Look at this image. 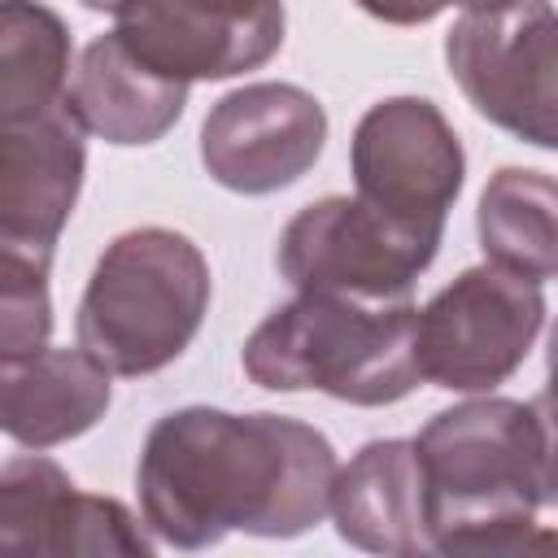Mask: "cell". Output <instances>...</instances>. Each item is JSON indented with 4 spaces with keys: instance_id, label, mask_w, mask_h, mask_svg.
Instances as JSON below:
<instances>
[{
    "instance_id": "obj_7",
    "label": "cell",
    "mask_w": 558,
    "mask_h": 558,
    "mask_svg": "<svg viewBox=\"0 0 558 558\" xmlns=\"http://www.w3.org/2000/svg\"><path fill=\"white\" fill-rule=\"evenodd\" d=\"M436 248L440 231L392 222L357 196H323L283 227L275 257L296 292L401 301Z\"/></svg>"
},
{
    "instance_id": "obj_13",
    "label": "cell",
    "mask_w": 558,
    "mask_h": 558,
    "mask_svg": "<svg viewBox=\"0 0 558 558\" xmlns=\"http://www.w3.org/2000/svg\"><path fill=\"white\" fill-rule=\"evenodd\" d=\"M327 510L340 541L366 554H427V506L414 440H371L331 480Z\"/></svg>"
},
{
    "instance_id": "obj_12",
    "label": "cell",
    "mask_w": 558,
    "mask_h": 558,
    "mask_svg": "<svg viewBox=\"0 0 558 558\" xmlns=\"http://www.w3.org/2000/svg\"><path fill=\"white\" fill-rule=\"evenodd\" d=\"M83 126L61 105L39 122L0 131V262L52 266L61 227L83 187Z\"/></svg>"
},
{
    "instance_id": "obj_17",
    "label": "cell",
    "mask_w": 558,
    "mask_h": 558,
    "mask_svg": "<svg viewBox=\"0 0 558 558\" xmlns=\"http://www.w3.org/2000/svg\"><path fill=\"white\" fill-rule=\"evenodd\" d=\"M554 179L545 170L506 166L488 179L480 196V244L484 257L501 270H514L532 283L554 279L558 270V235H554Z\"/></svg>"
},
{
    "instance_id": "obj_19",
    "label": "cell",
    "mask_w": 558,
    "mask_h": 558,
    "mask_svg": "<svg viewBox=\"0 0 558 558\" xmlns=\"http://www.w3.org/2000/svg\"><path fill=\"white\" fill-rule=\"evenodd\" d=\"M357 9H366L371 17L379 22H392V26H418V22H432L440 9L458 4V0H353Z\"/></svg>"
},
{
    "instance_id": "obj_2",
    "label": "cell",
    "mask_w": 558,
    "mask_h": 558,
    "mask_svg": "<svg viewBox=\"0 0 558 558\" xmlns=\"http://www.w3.org/2000/svg\"><path fill=\"white\" fill-rule=\"evenodd\" d=\"M436 554L493 558L549 549L536 514L554 501L545 401L484 397L440 410L414 440Z\"/></svg>"
},
{
    "instance_id": "obj_9",
    "label": "cell",
    "mask_w": 558,
    "mask_h": 558,
    "mask_svg": "<svg viewBox=\"0 0 558 558\" xmlns=\"http://www.w3.org/2000/svg\"><path fill=\"white\" fill-rule=\"evenodd\" d=\"M357 201L392 222L440 231L462 192L466 157L445 113L423 96H388L371 105L353 131Z\"/></svg>"
},
{
    "instance_id": "obj_18",
    "label": "cell",
    "mask_w": 558,
    "mask_h": 558,
    "mask_svg": "<svg viewBox=\"0 0 558 558\" xmlns=\"http://www.w3.org/2000/svg\"><path fill=\"white\" fill-rule=\"evenodd\" d=\"M52 336L48 270L0 262V357H22L44 349Z\"/></svg>"
},
{
    "instance_id": "obj_1",
    "label": "cell",
    "mask_w": 558,
    "mask_h": 558,
    "mask_svg": "<svg viewBox=\"0 0 558 558\" xmlns=\"http://www.w3.org/2000/svg\"><path fill=\"white\" fill-rule=\"evenodd\" d=\"M336 480L331 440L288 414L170 410L153 423L135 484L157 541L209 549L227 532L301 536L327 514Z\"/></svg>"
},
{
    "instance_id": "obj_11",
    "label": "cell",
    "mask_w": 558,
    "mask_h": 558,
    "mask_svg": "<svg viewBox=\"0 0 558 558\" xmlns=\"http://www.w3.org/2000/svg\"><path fill=\"white\" fill-rule=\"evenodd\" d=\"M0 554L17 558H148L153 541L140 532L135 514L78 484L39 453L0 462Z\"/></svg>"
},
{
    "instance_id": "obj_10",
    "label": "cell",
    "mask_w": 558,
    "mask_h": 558,
    "mask_svg": "<svg viewBox=\"0 0 558 558\" xmlns=\"http://www.w3.org/2000/svg\"><path fill=\"white\" fill-rule=\"evenodd\" d=\"M327 144L323 105L296 83H248L227 92L201 126V161L214 183L266 196L296 183Z\"/></svg>"
},
{
    "instance_id": "obj_6",
    "label": "cell",
    "mask_w": 558,
    "mask_h": 558,
    "mask_svg": "<svg viewBox=\"0 0 558 558\" xmlns=\"http://www.w3.org/2000/svg\"><path fill=\"white\" fill-rule=\"evenodd\" d=\"M554 4L506 0L493 9H466L445 35V61L462 96L493 126L536 144H558V96H554Z\"/></svg>"
},
{
    "instance_id": "obj_15",
    "label": "cell",
    "mask_w": 558,
    "mask_h": 558,
    "mask_svg": "<svg viewBox=\"0 0 558 558\" xmlns=\"http://www.w3.org/2000/svg\"><path fill=\"white\" fill-rule=\"evenodd\" d=\"M187 105V83L161 78L144 61L126 52V44L109 31L87 44L74 87L65 92V109L74 122L105 144H153L161 140Z\"/></svg>"
},
{
    "instance_id": "obj_14",
    "label": "cell",
    "mask_w": 558,
    "mask_h": 558,
    "mask_svg": "<svg viewBox=\"0 0 558 558\" xmlns=\"http://www.w3.org/2000/svg\"><path fill=\"white\" fill-rule=\"evenodd\" d=\"M113 401L109 371L83 349L0 357V432L26 449H52L92 432Z\"/></svg>"
},
{
    "instance_id": "obj_8",
    "label": "cell",
    "mask_w": 558,
    "mask_h": 558,
    "mask_svg": "<svg viewBox=\"0 0 558 558\" xmlns=\"http://www.w3.org/2000/svg\"><path fill=\"white\" fill-rule=\"evenodd\" d=\"M113 13L135 61L174 83L231 78L266 65L283 44V0H78Z\"/></svg>"
},
{
    "instance_id": "obj_5",
    "label": "cell",
    "mask_w": 558,
    "mask_h": 558,
    "mask_svg": "<svg viewBox=\"0 0 558 558\" xmlns=\"http://www.w3.org/2000/svg\"><path fill=\"white\" fill-rule=\"evenodd\" d=\"M545 327L541 283L493 262L462 270L414 314L418 379L449 392L506 384Z\"/></svg>"
},
{
    "instance_id": "obj_16",
    "label": "cell",
    "mask_w": 558,
    "mask_h": 558,
    "mask_svg": "<svg viewBox=\"0 0 558 558\" xmlns=\"http://www.w3.org/2000/svg\"><path fill=\"white\" fill-rule=\"evenodd\" d=\"M70 31L39 0H0V131L48 118L65 105Z\"/></svg>"
},
{
    "instance_id": "obj_4",
    "label": "cell",
    "mask_w": 558,
    "mask_h": 558,
    "mask_svg": "<svg viewBox=\"0 0 558 558\" xmlns=\"http://www.w3.org/2000/svg\"><path fill=\"white\" fill-rule=\"evenodd\" d=\"M209 310V262L170 227L122 231L96 257L78 301V349L109 375H153L170 366Z\"/></svg>"
},
{
    "instance_id": "obj_3",
    "label": "cell",
    "mask_w": 558,
    "mask_h": 558,
    "mask_svg": "<svg viewBox=\"0 0 558 558\" xmlns=\"http://www.w3.org/2000/svg\"><path fill=\"white\" fill-rule=\"evenodd\" d=\"M414 301H357L296 292L248 340L244 371L257 388H318L349 405H392L414 392Z\"/></svg>"
},
{
    "instance_id": "obj_20",
    "label": "cell",
    "mask_w": 558,
    "mask_h": 558,
    "mask_svg": "<svg viewBox=\"0 0 558 558\" xmlns=\"http://www.w3.org/2000/svg\"><path fill=\"white\" fill-rule=\"evenodd\" d=\"M462 9H493V4H506V0H458Z\"/></svg>"
}]
</instances>
